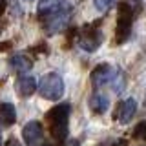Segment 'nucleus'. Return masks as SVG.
<instances>
[{
    "label": "nucleus",
    "mask_w": 146,
    "mask_h": 146,
    "mask_svg": "<svg viewBox=\"0 0 146 146\" xmlns=\"http://www.w3.org/2000/svg\"><path fill=\"white\" fill-rule=\"evenodd\" d=\"M0 146H2V135H0Z\"/></svg>",
    "instance_id": "aec40b11"
},
{
    "label": "nucleus",
    "mask_w": 146,
    "mask_h": 146,
    "mask_svg": "<svg viewBox=\"0 0 146 146\" xmlns=\"http://www.w3.org/2000/svg\"><path fill=\"white\" fill-rule=\"evenodd\" d=\"M36 15L48 33H60L71 20V4L68 0H40Z\"/></svg>",
    "instance_id": "f257e3e1"
},
{
    "label": "nucleus",
    "mask_w": 146,
    "mask_h": 146,
    "mask_svg": "<svg viewBox=\"0 0 146 146\" xmlns=\"http://www.w3.org/2000/svg\"><path fill=\"white\" fill-rule=\"evenodd\" d=\"M9 66H11L13 71L20 73V75H24L31 70V66H33V62H31V58L27 57L24 53H17L13 55V57H9Z\"/></svg>",
    "instance_id": "1a4fd4ad"
},
{
    "label": "nucleus",
    "mask_w": 146,
    "mask_h": 146,
    "mask_svg": "<svg viewBox=\"0 0 146 146\" xmlns=\"http://www.w3.org/2000/svg\"><path fill=\"white\" fill-rule=\"evenodd\" d=\"M38 93L40 97L48 100H57L64 93V80L58 73H46L42 80L38 82Z\"/></svg>",
    "instance_id": "20e7f679"
},
{
    "label": "nucleus",
    "mask_w": 146,
    "mask_h": 146,
    "mask_svg": "<svg viewBox=\"0 0 146 146\" xmlns=\"http://www.w3.org/2000/svg\"><path fill=\"white\" fill-rule=\"evenodd\" d=\"M11 48V42H2L0 44V51H6V49Z\"/></svg>",
    "instance_id": "dca6fc26"
},
{
    "label": "nucleus",
    "mask_w": 146,
    "mask_h": 146,
    "mask_svg": "<svg viewBox=\"0 0 146 146\" xmlns=\"http://www.w3.org/2000/svg\"><path fill=\"white\" fill-rule=\"evenodd\" d=\"M115 68L108 66V64H100V66H97L93 71H91V86H93L95 90H100L104 88V86L111 84L113 77H115Z\"/></svg>",
    "instance_id": "423d86ee"
},
{
    "label": "nucleus",
    "mask_w": 146,
    "mask_h": 146,
    "mask_svg": "<svg viewBox=\"0 0 146 146\" xmlns=\"http://www.w3.org/2000/svg\"><path fill=\"white\" fill-rule=\"evenodd\" d=\"M6 146H20V143H18V141H17V139H9Z\"/></svg>",
    "instance_id": "a211bd4d"
},
{
    "label": "nucleus",
    "mask_w": 146,
    "mask_h": 146,
    "mask_svg": "<svg viewBox=\"0 0 146 146\" xmlns=\"http://www.w3.org/2000/svg\"><path fill=\"white\" fill-rule=\"evenodd\" d=\"M110 86H111V90L115 91L117 95L124 91V88H126V79H124V73H122L121 70L115 71V77H113V80H111V84H110Z\"/></svg>",
    "instance_id": "ddd939ff"
},
{
    "label": "nucleus",
    "mask_w": 146,
    "mask_h": 146,
    "mask_svg": "<svg viewBox=\"0 0 146 146\" xmlns=\"http://www.w3.org/2000/svg\"><path fill=\"white\" fill-rule=\"evenodd\" d=\"M102 38H104V36H102V31L99 29V26L97 24H90V26H86L84 29L79 33L77 42H79L80 49L91 53V51H95V49L102 44Z\"/></svg>",
    "instance_id": "39448f33"
},
{
    "label": "nucleus",
    "mask_w": 146,
    "mask_h": 146,
    "mask_svg": "<svg viewBox=\"0 0 146 146\" xmlns=\"http://www.w3.org/2000/svg\"><path fill=\"white\" fill-rule=\"evenodd\" d=\"M68 146H79V143H77V141H71V143L68 144Z\"/></svg>",
    "instance_id": "6ab92c4d"
},
{
    "label": "nucleus",
    "mask_w": 146,
    "mask_h": 146,
    "mask_svg": "<svg viewBox=\"0 0 146 146\" xmlns=\"http://www.w3.org/2000/svg\"><path fill=\"white\" fill-rule=\"evenodd\" d=\"M35 90H36L35 77H31V75L18 77V80H17V91H18V95H20V97H24V99L29 97V95L35 93Z\"/></svg>",
    "instance_id": "9d476101"
},
{
    "label": "nucleus",
    "mask_w": 146,
    "mask_h": 146,
    "mask_svg": "<svg viewBox=\"0 0 146 146\" xmlns=\"http://www.w3.org/2000/svg\"><path fill=\"white\" fill-rule=\"evenodd\" d=\"M24 2H33V0H24Z\"/></svg>",
    "instance_id": "412c9836"
},
{
    "label": "nucleus",
    "mask_w": 146,
    "mask_h": 146,
    "mask_svg": "<svg viewBox=\"0 0 146 146\" xmlns=\"http://www.w3.org/2000/svg\"><path fill=\"white\" fill-rule=\"evenodd\" d=\"M49 133L55 141H64L68 137V121H70V104H58L46 115Z\"/></svg>",
    "instance_id": "7ed1b4c3"
},
{
    "label": "nucleus",
    "mask_w": 146,
    "mask_h": 146,
    "mask_svg": "<svg viewBox=\"0 0 146 146\" xmlns=\"http://www.w3.org/2000/svg\"><path fill=\"white\" fill-rule=\"evenodd\" d=\"M143 4L141 0H126L119 4V15H117V27H115V40L124 42L131 33V24L133 18L141 13Z\"/></svg>",
    "instance_id": "f03ea898"
},
{
    "label": "nucleus",
    "mask_w": 146,
    "mask_h": 146,
    "mask_svg": "<svg viewBox=\"0 0 146 146\" xmlns=\"http://www.w3.org/2000/svg\"><path fill=\"white\" fill-rule=\"evenodd\" d=\"M90 108L93 113H104L110 108V99L104 93H93L90 97Z\"/></svg>",
    "instance_id": "f8f14e48"
},
{
    "label": "nucleus",
    "mask_w": 146,
    "mask_h": 146,
    "mask_svg": "<svg viewBox=\"0 0 146 146\" xmlns=\"http://www.w3.org/2000/svg\"><path fill=\"white\" fill-rule=\"evenodd\" d=\"M135 111H137V102L135 99H124L119 102L117 106V113H115V119H119V122H122V124H128V122H131V119L135 117Z\"/></svg>",
    "instance_id": "6e6552de"
},
{
    "label": "nucleus",
    "mask_w": 146,
    "mask_h": 146,
    "mask_svg": "<svg viewBox=\"0 0 146 146\" xmlns=\"http://www.w3.org/2000/svg\"><path fill=\"white\" fill-rule=\"evenodd\" d=\"M17 121V110L11 102H0V122L4 126H11Z\"/></svg>",
    "instance_id": "9b49d317"
},
{
    "label": "nucleus",
    "mask_w": 146,
    "mask_h": 146,
    "mask_svg": "<svg viewBox=\"0 0 146 146\" xmlns=\"http://www.w3.org/2000/svg\"><path fill=\"white\" fill-rule=\"evenodd\" d=\"M131 135H133V139H139V141H144L146 143V122H139Z\"/></svg>",
    "instance_id": "4468645a"
},
{
    "label": "nucleus",
    "mask_w": 146,
    "mask_h": 146,
    "mask_svg": "<svg viewBox=\"0 0 146 146\" xmlns=\"http://www.w3.org/2000/svg\"><path fill=\"white\" fill-rule=\"evenodd\" d=\"M22 137H24L27 146H36L42 141V124L38 121H29L22 128Z\"/></svg>",
    "instance_id": "0eeeda50"
},
{
    "label": "nucleus",
    "mask_w": 146,
    "mask_h": 146,
    "mask_svg": "<svg viewBox=\"0 0 146 146\" xmlns=\"http://www.w3.org/2000/svg\"><path fill=\"white\" fill-rule=\"evenodd\" d=\"M6 6H7V0H0V15L6 11Z\"/></svg>",
    "instance_id": "f3484780"
},
{
    "label": "nucleus",
    "mask_w": 146,
    "mask_h": 146,
    "mask_svg": "<svg viewBox=\"0 0 146 146\" xmlns=\"http://www.w3.org/2000/svg\"><path fill=\"white\" fill-rule=\"evenodd\" d=\"M46 146H51V144H46Z\"/></svg>",
    "instance_id": "4be33fe9"
},
{
    "label": "nucleus",
    "mask_w": 146,
    "mask_h": 146,
    "mask_svg": "<svg viewBox=\"0 0 146 146\" xmlns=\"http://www.w3.org/2000/svg\"><path fill=\"white\" fill-rule=\"evenodd\" d=\"M93 4H95V9H99V11H108V9L113 7L115 0H93Z\"/></svg>",
    "instance_id": "2eb2a0df"
}]
</instances>
